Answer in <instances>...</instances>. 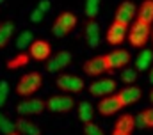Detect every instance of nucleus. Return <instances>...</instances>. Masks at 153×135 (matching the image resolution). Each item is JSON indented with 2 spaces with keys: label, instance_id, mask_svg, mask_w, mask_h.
<instances>
[{
  "label": "nucleus",
  "instance_id": "nucleus-1",
  "mask_svg": "<svg viewBox=\"0 0 153 135\" xmlns=\"http://www.w3.org/2000/svg\"><path fill=\"white\" fill-rule=\"evenodd\" d=\"M41 87H43L41 73L30 71V73H25L23 76H20V80L16 84V94L22 98H32Z\"/></svg>",
  "mask_w": 153,
  "mask_h": 135
},
{
  "label": "nucleus",
  "instance_id": "nucleus-2",
  "mask_svg": "<svg viewBox=\"0 0 153 135\" xmlns=\"http://www.w3.org/2000/svg\"><path fill=\"white\" fill-rule=\"evenodd\" d=\"M152 25H148L146 22L143 20H135L132 25H130V30H128V43L134 46V48H144V45L148 43V39H152Z\"/></svg>",
  "mask_w": 153,
  "mask_h": 135
},
{
  "label": "nucleus",
  "instance_id": "nucleus-3",
  "mask_svg": "<svg viewBox=\"0 0 153 135\" xmlns=\"http://www.w3.org/2000/svg\"><path fill=\"white\" fill-rule=\"evenodd\" d=\"M55 87L62 93H70V94H78L85 89V82L82 76L71 75V73H61L55 78Z\"/></svg>",
  "mask_w": 153,
  "mask_h": 135
},
{
  "label": "nucleus",
  "instance_id": "nucleus-4",
  "mask_svg": "<svg viewBox=\"0 0 153 135\" xmlns=\"http://www.w3.org/2000/svg\"><path fill=\"white\" fill-rule=\"evenodd\" d=\"M75 27H76V16L71 11H64L55 18V22L52 25V34L55 37H66L70 32H73Z\"/></svg>",
  "mask_w": 153,
  "mask_h": 135
},
{
  "label": "nucleus",
  "instance_id": "nucleus-5",
  "mask_svg": "<svg viewBox=\"0 0 153 135\" xmlns=\"http://www.w3.org/2000/svg\"><path fill=\"white\" fill-rule=\"evenodd\" d=\"M102 57H103L107 73H109V71H114V69H123V68L128 66L130 61H132V53H130L128 50H125V48L112 50V52H109V53H105V55H102Z\"/></svg>",
  "mask_w": 153,
  "mask_h": 135
},
{
  "label": "nucleus",
  "instance_id": "nucleus-6",
  "mask_svg": "<svg viewBox=\"0 0 153 135\" xmlns=\"http://www.w3.org/2000/svg\"><path fill=\"white\" fill-rule=\"evenodd\" d=\"M87 91L93 96L105 98V96H111V94L117 93V82L114 78H98V80H94L87 85Z\"/></svg>",
  "mask_w": 153,
  "mask_h": 135
},
{
  "label": "nucleus",
  "instance_id": "nucleus-7",
  "mask_svg": "<svg viewBox=\"0 0 153 135\" xmlns=\"http://www.w3.org/2000/svg\"><path fill=\"white\" fill-rule=\"evenodd\" d=\"M128 30H130V25L114 20V22L109 25V29H107L105 39H107L109 45H112V46H119V45L125 43V39H128Z\"/></svg>",
  "mask_w": 153,
  "mask_h": 135
},
{
  "label": "nucleus",
  "instance_id": "nucleus-8",
  "mask_svg": "<svg viewBox=\"0 0 153 135\" xmlns=\"http://www.w3.org/2000/svg\"><path fill=\"white\" fill-rule=\"evenodd\" d=\"M73 107H75V100L68 94H55L46 100V108L55 114H66L73 110Z\"/></svg>",
  "mask_w": 153,
  "mask_h": 135
},
{
  "label": "nucleus",
  "instance_id": "nucleus-9",
  "mask_svg": "<svg viewBox=\"0 0 153 135\" xmlns=\"http://www.w3.org/2000/svg\"><path fill=\"white\" fill-rule=\"evenodd\" d=\"M137 11L139 7L130 2V0H123L117 7H116V14H114V20L117 22H123L126 25H132L135 20H137Z\"/></svg>",
  "mask_w": 153,
  "mask_h": 135
},
{
  "label": "nucleus",
  "instance_id": "nucleus-10",
  "mask_svg": "<svg viewBox=\"0 0 153 135\" xmlns=\"http://www.w3.org/2000/svg\"><path fill=\"white\" fill-rule=\"evenodd\" d=\"M46 108V101L39 98H25L16 105V112L20 116H39Z\"/></svg>",
  "mask_w": 153,
  "mask_h": 135
},
{
  "label": "nucleus",
  "instance_id": "nucleus-11",
  "mask_svg": "<svg viewBox=\"0 0 153 135\" xmlns=\"http://www.w3.org/2000/svg\"><path fill=\"white\" fill-rule=\"evenodd\" d=\"M71 59H73V55L70 53V52H66V50H61V52H57L55 55H52L46 62V71L48 73H59V71H62L64 68H68L71 64Z\"/></svg>",
  "mask_w": 153,
  "mask_h": 135
},
{
  "label": "nucleus",
  "instance_id": "nucleus-12",
  "mask_svg": "<svg viewBox=\"0 0 153 135\" xmlns=\"http://www.w3.org/2000/svg\"><path fill=\"white\" fill-rule=\"evenodd\" d=\"M121 108H125V107L121 105V101H119V98H117L116 94L105 96V98H100L98 105H96V110H98L102 116H105V117L117 114Z\"/></svg>",
  "mask_w": 153,
  "mask_h": 135
},
{
  "label": "nucleus",
  "instance_id": "nucleus-13",
  "mask_svg": "<svg viewBox=\"0 0 153 135\" xmlns=\"http://www.w3.org/2000/svg\"><path fill=\"white\" fill-rule=\"evenodd\" d=\"M29 55H30V59L39 61V62L48 61L52 57V45L45 39H36L29 48Z\"/></svg>",
  "mask_w": 153,
  "mask_h": 135
},
{
  "label": "nucleus",
  "instance_id": "nucleus-14",
  "mask_svg": "<svg viewBox=\"0 0 153 135\" xmlns=\"http://www.w3.org/2000/svg\"><path fill=\"white\" fill-rule=\"evenodd\" d=\"M116 96L119 98L123 107H128V105H134V103H137V101L141 100L143 91L137 85H125L123 89H119L116 93Z\"/></svg>",
  "mask_w": 153,
  "mask_h": 135
},
{
  "label": "nucleus",
  "instance_id": "nucleus-15",
  "mask_svg": "<svg viewBox=\"0 0 153 135\" xmlns=\"http://www.w3.org/2000/svg\"><path fill=\"white\" fill-rule=\"evenodd\" d=\"M137 128V119L132 114H123L116 119L114 123V130L116 134H123V135H132L134 130Z\"/></svg>",
  "mask_w": 153,
  "mask_h": 135
},
{
  "label": "nucleus",
  "instance_id": "nucleus-16",
  "mask_svg": "<svg viewBox=\"0 0 153 135\" xmlns=\"http://www.w3.org/2000/svg\"><path fill=\"white\" fill-rule=\"evenodd\" d=\"M84 34H85V43H87V46H91V48H98V46H100L102 37H100V25H98V22L87 20L85 29H84Z\"/></svg>",
  "mask_w": 153,
  "mask_h": 135
},
{
  "label": "nucleus",
  "instance_id": "nucleus-17",
  "mask_svg": "<svg viewBox=\"0 0 153 135\" xmlns=\"http://www.w3.org/2000/svg\"><path fill=\"white\" fill-rule=\"evenodd\" d=\"M107 69H105V62H103V57L102 55H96V57H91L84 62V73L87 76H100L103 75Z\"/></svg>",
  "mask_w": 153,
  "mask_h": 135
},
{
  "label": "nucleus",
  "instance_id": "nucleus-18",
  "mask_svg": "<svg viewBox=\"0 0 153 135\" xmlns=\"http://www.w3.org/2000/svg\"><path fill=\"white\" fill-rule=\"evenodd\" d=\"M153 66V50H141L139 55L135 57V64L134 68L141 73V71H148Z\"/></svg>",
  "mask_w": 153,
  "mask_h": 135
},
{
  "label": "nucleus",
  "instance_id": "nucleus-19",
  "mask_svg": "<svg viewBox=\"0 0 153 135\" xmlns=\"http://www.w3.org/2000/svg\"><path fill=\"white\" fill-rule=\"evenodd\" d=\"M76 114H78V119L85 125V123H93V117H94V107L89 103V101H80L76 105Z\"/></svg>",
  "mask_w": 153,
  "mask_h": 135
},
{
  "label": "nucleus",
  "instance_id": "nucleus-20",
  "mask_svg": "<svg viewBox=\"0 0 153 135\" xmlns=\"http://www.w3.org/2000/svg\"><path fill=\"white\" fill-rule=\"evenodd\" d=\"M16 132H20L22 135H41L38 125H34L32 121H29L25 117L16 119Z\"/></svg>",
  "mask_w": 153,
  "mask_h": 135
},
{
  "label": "nucleus",
  "instance_id": "nucleus-21",
  "mask_svg": "<svg viewBox=\"0 0 153 135\" xmlns=\"http://www.w3.org/2000/svg\"><path fill=\"white\" fill-rule=\"evenodd\" d=\"M29 61H30L29 52H20V53H16L14 57H11V59L5 62V68H7V69H11V71H14V69L25 68L27 64H29Z\"/></svg>",
  "mask_w": 153,
  "mask_h": 135
},
{
  "label": "nucleus",
  "instance_id": "nucleus-22",
  "mask_svg": "<svg viewBox=\"0 0 153 135\" xmlns=\"http://www.w3.org/2000/svg\"><path fill=\"white\" fill-rule=\"evenodd\" d=\"M137 18L146 22L148 25H153V0H143L137 11Z\"/></svg>",
  "mask_w": 153,
  "mask_h": 135
},
{
  "label": "nucleus",
  "instance_id": "nucleus-23",
  "mask_svg": "<svg viewBox=\"0 0 153 135\" xmlns=\"http://www.w3.org/2000/svg\"><path fill=\"white\" fill-rule=\"evenodd\" d=\"M135 119H137V126L153 130V107L141 110V112L135 116Z\"/></svg>",
  "mask_w": 153,
  "mask_h": 135
},
{
  "label": "nucleus",
  "instance_id": "nucleus-24",
  "mask_svg": "<svg viewBox=\"0 0 153 135\" xmlns=\"http://www.w3.org/2000/svg\"><path fill=\"white\" fill-rule=\"evenodd\" d=\"M34 41H36V39H34V34L30 32V30H23V32H20V36L16 37V48H18L20 52L29 50Z\"/></svg>",
  "mask_w": 153,
  "mask_h": 135
},
{
  "label": "nucleus",
  "instance_id": "nucleus-25",
  "mask_svg": "<svg viewBox=\"0 0 153 135\" xmlns=\"http://www.w3.org/2000/svg\"><path fill=\"white\" fill-rule=\"evenodd\" d=\"M13 34H14V23L13 22L0 23V48H4L9 43V39L13 37Z\"/></svg>",
  "mask_w": 153,
  "mask_h": 135
},
{
  "label": "nucleus",
  "instance_id": "nucleus-26",
  "mask_svg": "<svg viewBox=\"0 0 153 135\" xmlns=\"http://www.w3.org/2000/svg\"><path fill=\"white\" fill-rule=\"evenodd\" d=\"M137 76H139V71L135 69V68H123L121 69V73H119V80H123L126 85H134V82L137 80Z\"/></svg>",
  "mask_w": 153,
  "mask_h": 135
},
{
  "label": "nucleus",
  "instance_id": "nucleus-27",
  "mask_svg": "<svg viewBox=\"0 0 153 135\" xmlns=\"http://www.w3.org/2000/svg\"><path fill=\"white\" fill-rule=\"evenodd\" d=\"M100 2L102 0H85V5H84V13L87 16V20H94L100 13Z\"/></svg>",
  "mask_w": 153,
  "mask_h": 135
},
{
  "label": "nucleus",
  "instance_id": "nucleus-28",
  "mask_svg": "<svg viewBox=\"0 0 153 135\" xmlns=\"http://www.w3.org/2000/svg\"><path fill=\"white\" fill-rule=\"evenodd\" d=\"M13 132H16V121H11V119H7L4 116L2 121H0V134L9 135V134H13Z\"/></svg>",
  "mask_w": 153,
  "mask_h": 135
},
{
  "label": "nucleus",
  "instance_id": "nucleus-29",
  "mask_svg": "<svg viewBox=\"0 0 153 135\" xmlns=\"http://www.w3.org/2000/svg\"><path fill=\"white\" fill-rule=\"evenodd\" d=\"M84 134H85V135H105V134H103V130H102L94 121H93V123H85V125H84Z\"/></svg>",
  "mask_w": 153,
  "mask_h": 135
},
{
  "label": "nucleus",
  "instance_id": "nucleus-30",
  "mask_svg": "<svg viewBox=\"0 0 153 135\" xmlns=\"http://www.w3.org/2000/svg\"><path fill=\"white\" fill-rule=\"evenodd\" d=\"M7 96H9V84H7L5 80H2V82H0V107L5 105Z\"/></svg>",
  "mask_w": 153,
  "mask_h": 135
},
{
  "label": "nucleus",
  "instance_id": "nucleus-31",
  "mask_svg": "<svg viewBox=\"0 0 153 135\" xmlns=\"http://www.w3.org/2000/svg\"><path fill=\"white\" fill-rule=\"evenodd\" d=\"M43 18H45V13H41L38 7H34V11L30 13V22H32V23H41Z\"/></svg>",
  "mask_w": 153,
  "mask_h": 135
},
{
  "label": "nucleus",
  "instance_id": "nucleus-32",
  "mask_svg": "<svg viewBox=\"0 0 153 135\" xmlns=\"http://www.w3.org/2000/svg\"><path fill=\"white\" fill-rule=\"evenodd\" d=\"M36 7H38L41 13H45V14H46V13L50 11V7H52V2H50V0H39Z\"/></svg>",
  "mask_w": 153,
  "mask_h": 135
},
{
  "label": "nucleus",
  "instance_id": "nucleus-33",
  "mask_svg": "<svg viewBox=\"0 0 153 135\" xmlns=\"http://www.w3.org/2000/svg\"><path fill=\"white\" fill-rule=\"evenodd\" d=\"M148 80H150V84L153 85V66H152V69H150V76H148Z\"/></svg>",
  "mask_w": 153,
  "mask_h": 135
},
{
  "label": "nucleus",
  "instance_id": "nucleus-34",
  "mask_svg": "<svg viewBox=\"0 0 153 135\" xmlns=\"http://www.w3.org/2000/svg\"><path fill=\"white\" fill-rule=\"evenodd\" d=\"M9 135H22L20 132H13V134H9Z\"/></svg>",
  "mask_w": 153,
  "mask_h": 135
},
{
  "label": "nucleus",
  "instance_id": "nucleus-35",
  "mask_svg": "<svg viewBox=\"0 0 153 135\" xmlns=\"http://www.w3.org/2000/svg\"><path fill=\"white\" fill-rule=\"evenodd\" d=\"M150 100H152V103H153V91H152V94H150Z\"/></svg>",
  "mask_w": 153,
  "mask_h": 135
},
{
  "label": "nucleus",
  "instance_id": "nucleus-36",
  "mask_svg": "<svg viewBox=\"0 0 153 135\" xmlns=\"http://www.w3.org/2000/svg\"><path fill=\"white\" fill-rule=\"evenodd\" d=\"M112 135H123V134H116V132H112Z\"/></svg>",
  "mask_w": 153,
  "mask_h": 135
},
{
  "label": "nucleus",
  "instance_id": "nucleus-37",
  "mask_svg": "<svg viewBox=\"0 0 153 135\" xmlns=\"http://www.w3.org/2000/svg\"><path fill=\"white\" fill-rule=\"evenodd\" d=\"M2 4H4V0H0V5H2Z\"/></svg>",
  "mask_w": 153,
  "mask_h": 135
},
{
  "label": "nucleus",
  "instance_id": "nucleus-38",
  "mask_svg": "<svg viewBox=\"0 0 153 135\" xmlns=\"http://www.w3.org/2000/svg\"><path fill=\"white\" fill-rule=\"evenodd\" d=\"M2 117H4V116H2V114H0V121H2Z\"/></svg>",
  "mask_w": 153,
  "mask_h": 135
},
{
  "label": "nucleus",
  "instance_id": "nucleus-39",
  "mask_svg": "<svg viewBox=\"0 0 153 135\" xmlns=\"http://www.w3.org/2000/svg\"><path fill=\"white\" fill-rule=\"evenodd\" d=\"M152 41H153V32H152Z\"/></svg>",
  "mask_w": 153,
  "mask_h": 135
}]
</instances>
